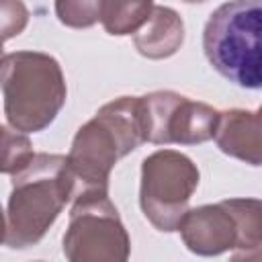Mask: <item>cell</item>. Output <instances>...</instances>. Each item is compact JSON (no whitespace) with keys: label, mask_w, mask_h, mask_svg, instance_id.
<instances>
[{"label":"cell","mask_w":262,"mask_h":262,"mask_svg":"<svg viewBox=\"0 0 262 262\" xmlns=\"http://www.w3.org/2000/svg\"><path fill=\"white\" fill-rule=\"evenodd\" d=\"M196 186L199 170L192 160L174 149H160L141 166V211L156 229L176 231Z\"/></svg>","instance_id":"cell-5"},{"label":"cell","mask_w":262,"mask_h":262,"mask_svg":"<svg viewBox=\"0 0 262 262\" xmlns=\"http://www.w3.org/2000/svg\"><path fill=\"white\" fill-rule=\"evenodd\" d=\"M129 235L108 194L74 201L63 256L72 262H123L129 258Z\"/></svg>","instance_id":"cell-6"},{"label":"cell","mask_w":262,"mask_h":262,"mask_svg":"<svg viewBox=\"0 0 262 262\" xmlns=\"http://www.w3.org/2000/svg\"><path fill=\"white\" fill-rule=\"evenodd\" d=\"M154 0H100V23L108 35L137 33L149 18Z\"/></svg>","instance_id":"cell-12"},{"label":"cell","mask_w":262,"mask_h":262,"mask_svg":"<svg viewBox=\"0 0 262 262\" xmlns=\"http://www.w3.org/2000/svg\"><path fill=\"white\" fill-rule=\"evenodd\" d=\"M223 205L235 219V252L233 258H262V201L258 199H225Z\"/></svg>","instance_id":"cell-11"},{"label":"cell","mask_w":262,"mask_h":262,"mask_svg":"<svg viewBox=\"0 0 262 262\" xmlns=\"http://www.w3.org/2000/svg\"><path fill=\"white\" fill-rule=\"evenodd\" d=\"M4 115L12 129L43 131L66 104L68 88L59 63L41 51H16L2 57Z\"/></svg>","instance_id":"cell-4"},{"label":"cell","mask_w":262,"mask_h":262,"mask_svg":"<svg viewBox=\"0 0 262 262\" xmlns=\"http://www.w3.org/2000/svg\"><path fill=\"white\" fill-rule=\"evenodd\" d=\"M184 2H205V0H184Z\"/></svg>","instance_id":"cell-16"},{"label":"cell","mask_w":262,"mask_h":262,"mask_svg":"<svg viewBox=\"0 0 262 262\" xmlns=\"http://www.w3.org/2000/svg\"><path fill=\"white\" fill-rule=\"evenodd\" d=\"M143 137L149 143L194 145L215 139L221 113L172 90L139 96Z\"/></svg>","instance_id":"cell-7"},{"label":"cell","mask_w":262,"mask_h":262,"mask_svg":"<svg viewBox=\"0 0 262 262\" xmlns=\"http://www.w3.org/2000/svg\"><path fill=\"white\" fill-rule=\"evenodd\" d=\"M178 231L186 248L201 256H217L235 248V219L221 203L203 205L184 213Z\"/></svg>","instance_id":"cell-8"},{"label":"cell","mask_w":262,"mask_h":262,"mask_svg":"<svg viewBox=\"0 0 262 262\" xmlns=\"http://www.w3.org/2000/svg\"><path fill=\"white\" fill-rule=\"evenodd\" d=\"M184 41V25L176 10L168 6H154L147 23L135 33L133 43L137 51L149 59H164L174 55Z\"/></svg>","instance_id":"cell-10"},{"label":"cell","mask_w":262,"mask_h":262,"mask_svg":"<svg viewBox=\"0 0 262 262\" xmlns=\"http://www.w3.org/2000/svg\"><path fill=\"white\" fill-rule=\"evenodd\" d=\"M74 196L68 156L35 154L12 174V192L4 219V246H35Z\"/></svg>","instance_id":"cell-2"},{"label":"cell","mask_w":262,"mask_h":262,"mask_svg":"<svg viewBox=\"0 0 262 262\" xmlns=\"http://www.w3.org/2000/svg\"><path fill=\"white\" fill-rule=\"evenodd\" d=\"M55 14L68 27L86 29L100 20V0H55Z\"/></svg>","instance_id":"cell-14"},{"label":"cell","mask_w":262,"mask_h":262,"mask_svg":"<svg viewBox=\"0 0 262 262\" xmlns=\"http://www.w3.org/2000/svg\"><path fill=\"white\" fill-rule=\"evenodd\" d=\"M29 12L20 0H2V37L8 41L18 35L27 25Z\"/></svg>","instance_id":"cell-15"},{"label":"cell","mask_w":262,"mask_h":262,"mask_svg":"<svg viewBox=\"0 0 262 262\" xmlns=\"http://www.w3.org/2000/svg\"><path fill=\"white\" fill-rule=\"evenodd\" d=\"M215 141L223 154L262 166V106L256 113L242 108L221 113Z\"/></svg>","instance_id":"cell-9"},{"label":"cell","mask_w":262,"mask_h":262,"mask_svg":"<svg viewBox=\"0 0 262 262\" xmlns=\"http://www.w3.org/2000/svg\"><path fill=\"white\" fill-rule=\"evenodd\" d=\"M145 141L139 96H121L104 104L94 119L82 125L72 141L68 166L74 196L108 194V174L117 160Z\"/></svg>","instance_id":"cell-1"},{"label":"cell","mask_w":262,"mask_h":262,"mask_svg":"<svg viewBox=\"0 0 262 262\" xmlns=\"http://www.w3.org/2000/svg\"><path fill=\"white\" fill-rule=\"evenodd\" d=\"M203 51L227 82L262 90V0H229L211 12Z\"/></svg>","instance_id":"cell-3"},{"label":"cell","mask_w":262,"mask_h":262,"mask_svg":"<svg viewBox=\"0 0 262 262\" xmlns=\"http://www.w3.org/2000/svg\"><path fill=\"white\" fill-rule=\"evenodd\" d=\"M2 172L4 174H16L20 172L35 156L29 139L23 135V131H10L8 127L2 129Z\"/></svg>","instance_id":"cell-13"}]
</instances>
